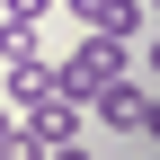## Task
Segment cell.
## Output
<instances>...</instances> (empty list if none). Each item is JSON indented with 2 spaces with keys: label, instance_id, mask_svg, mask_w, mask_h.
<instances>
[{
  "label": "cell",
  "instance_id": "obj_5",
  "mask_svg": "<svg viewBox=\"0 0 160 160\" xmlns=\"http://www.w3.org/2000/svg\"><path fill=\"white\" fill-rule=\"evenodd\" d=\"M18 125H27L36 142L53 151V142H80V133H89V107H80V98H45V107H27Z\"/></svg>",
  "mask_w": 160,
  "mask_h": 160
},
{
  "label": "cell",
  "instance_id": "obj_2",
  "mask_svg": "<svg viewBox=\"0 0 160 160\" xmlns=\"http://www.w3.org/2000/svg\"><path fill=\"white\" fill-rule=\"evenodd\" d=\"M53 9H62L80 36H125V45H142V27H151L142 0H53Z\"/></svg>",
  "mask_w": 160,
  "mask_h": 160
},
{
  "label": "cell",
  "instance_id": "obj_10",
  "mask_svg": "<svg viewBox=\"0 0 160 160\" xmlns=\"http://www.w3.org/2000/svg\"><path fill=\"white\" fill-rule=\"evenodd\" d=\"M142 133H151V142H160V89L142 98Z\"/></svg>",
  "mask_w": 160,
  "mask_h": 160
},
{
  "label": "cell",
  "instance_id": "obj_12",
  "mask_svg": "<svg viewBox=\"0 0 160 160\" xmlns=\"http://www.w3.org/2000/svg\"><path fill=\"white\" fill-rule=\"evenodd\" d=\"M9 125H18V107H9V98H0V133H9Z\"/></svg>",
  "mask_w": 160,
  "mask_h": 160
},
{
  "label": "cell",
  "instance_id": "obj_1",
  "mask_svg": "<svg viewBox=\"0 0 160 160\" xmlns=\"http://www.w3.org/2000/svg\"><path fill=\"white\" fill-rule=\"evenodd\" d=\"M125 71H133V45H125V36H80L62 62H53V89L89 107V98L107 89V80H125Z\"/></svg>",
  "mask_w": 160,
  "mask_h": 160
},
{
  "label": "cell",
  "instance_id": "obj_6",
  "mask_svg": "<svg viewBox=\"0 0 160 160\" xmlns=\"http://www.w3.org/2000/svg\"><path fill=\"white\" fill-rule=\"evenodd\" d=\"M18 53H45L36 18H0V62H18Z\"/></svg>",
  "mask_w": 160,
  "mask_h": 160
},
{
  "label": "cell",
  "instance_id": "obj_11",
  "mask_svg": "<svg viewBox=\"0 0 160 160\" xmlns=\"http://www.w3.org/2000/svg\"><path fill=\"white\" fill-rule=\"evenodd\" d=\"M45 160H89V142H53V151H45Z\"/></svg>",
  "mask_w": 160,
  "mask_h": 160
},
{
  "label": "cell",
  "instance_id": "obj_4",
  "mask_svg": "<svg viewBox=\"0 0 160 160\" xmlns=\"http://www.w3.org/2000/svg\"><path fill=\"white\" fill-rule=\"evenodd\" d=\"M0 98H9L18 116H27V107H45V98H62V89H53V53H18V62L0 71Z\"/></svg>",
  "mask_w": 160,
  "mask_h": 160
},
{
  "label": "cell",
  "instance_id": "obj_8",
  "mask_svg": "<svg viewBox=\"0 0 160 160\" xmlns=\"http://www.w3.org/2000/svg\"><path fill=\"white\" fill-rule=\"evenodd\" d=\"M133 53H142V71H151L142 89H160V27H151V36H142V45H133Z\"/></svg>",
  "mask_w": 160,
  "mask_h": 160
},
{
  "label": "cell",
  "instance_id": "obj_9",
  "mask_svg": "<svg viewBox=\"0 0 160 160\" xmlns=\"http://www.w3.org/2000/svg\"><path fill=\"white\" fill-rule=\"evenodd\" d=\"M53 0H0V18H45Z\"/></svg>",
  "mask_w": 160,
  "mask_h": 160
},
{
  "label": "cell",
  "instance_id": "obj_3",
  "mask_svg": "<svg viewBox=\"0 0 160 160\" xmlns=\"http://www.w3.org/2000/svg\"><path fill=\"white\" fill-rule=\"evenodd\" d=\"M142 98H151V89H142L133 71H125V80H107V89L89 98V125H107V133H142Z\"/></svg>",
  "mask_w": 160,
  "mask_h": 160
},
{
  "label": "cell",
  "instance_id": "obj_7",
  "mask_svg": "<svg viewBox=\"0 0 160 160\" xmlns=\"http://www.w3.org/2000/svg\"><path fill=\"white\" fill-rule=\"evenodd\" d=\"M0 160H45V142H36L27 125H9V133H0Z\"/></svg>",
  "mask_w": 160,
  "mask_h": 160
}]
</instances>
